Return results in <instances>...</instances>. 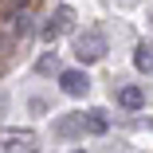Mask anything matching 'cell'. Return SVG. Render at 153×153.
Wrapping results in <instances>:
<instances>
[{"label": "cell", "instance_id": "5", "mask_svg": "<svg viewBox=\"0 0 153 153\" xmlns=\"http://www.w3.org/2000/svg\"><path fill=\"white\" fill-rule=\"evenodd\" d=\"M114 98H118L122 110H141V106H145V90H141L137 82H126V86H118Z\"/></svg>", "mask_w": 153, "mask_h": 153}, {"label": "cell", "instance_id": "3", "mask_svg": "<svg viewBox=\"0 0 153 153\" xmlns=\"http://www.w3.org/2000/svg\"><path fill=\"white\" fill-rule=\"evenodd\" d=\"M59 90H63L67 98H82L86 90H90V79L82 67H67V71H59Z\"/></svg>", "mask_w": 153, "mask_h": 153}, {"label": "cell", "instance_id": "1", "mask_svg": "<svg viewBox=\"0 0 153 153\" xmlns=\"http://www.w3.org/2000/svg\"><path fill=\"white\" fill-rule=\"evenodd\" d=\"M75 59L79 63H98V59H106V36L98 27H82L75 36Z\"/></svg>", "mask_w": 153, "mask_h": 153}, {"label": "cell", "instance_id": "7", "mask_svg": "<svg viewBox=\"0 0 153 153\" xmlns=\"http://www.w3.org/2000/svg\"><path fill=\"white\" fill-rule=\"evenodd\" d=\"M134 67H137L141 75L153 71V39H137V43H134Z\"/></svg>", "mask_w": 153, "mask_h": 153}, {"label": "cell", "instance_id": "13", "mask_svg": "<svg viewBox=\"0 0 153 153\" xmlns=\"http://www.w3.org/2000/svg\"><path fill=\"white\" fill-rule=\"evenodd\" d=\"M75 153H82V149H75Z\"/></svg>", "mask_w": 153, "mask_h": 153}, {"label": "cell", "instance_id": "8", "mask_svg": "<svg viewBox=\"0 0 153 153\" xmlns=\"http://www.w3.org/2000/svg\"><path fill=\"white\" fill-rule=\"evenodd\" d=\"M32 36H36V20L27 16V12H20L12 20V43H24V39H32Z\"/></svg>", "mask_w": 153, "mask_h": 153}, {"label": "cell", "instance_id": "10", "mask_svg": "<svg viewBox=\"0 0 153 153\" xmlns=\"http://www.w3.org/2000/svg\"><path fill=\"white\" fill-rule=\"evenodd\" d=\"M27 106H32L36 114H47V102H43V98H32V102H27Z\"/></svg>", "mask_w": 153, "mask_h": 153}, {"label": "cell", "instance_id": "4", "mask_svg": "<svg viewBox=\"0 0 153 153\" xmlns=\"http://www.w3.org/2000/svg\"><path fill=\"white\" fill-rule=\"evenodd\" d=\"M51 134H55V137H63V141L82 137V114H59V118L51 122Z\"/></svg>", "mask_w": 153, "mask_h": 153}, {"label": "cell", "instance_id": "6", "mask_svg": "<svg viewBox=\"0 0 153 153\" xmlns=\"http://www.w3.org/2000/svg\"><path fill=\"white\" fill-rule=\"evenodd\" d=\"M82 130L102 137V134L110 130V114H106V110H98V106H94V110H86V114H82Z\"/></svg>", "mask_w": 153, "mask_h": 153}, {"label": "cell", "instance_id": "12", "mask_svg": "<svg viewBox=\"0 0 153 153\" xmlns=\"http://www.w3.org/2000/svg\"><path fill=\"white\" fill-rule=\"evenodd\" d=\"M149 24H153V8H149Z\"/></svg>", "mask_w": 153, "mask_h": 153}, {"label": "cell", "instance_id": "2", "mask_svg": "<svg viewBox=\"0 0 153 153\" xmlns=\"http://www.w3.org/2000/svg\"><path fill=\"white\" fill-rule=\"evenodd\" d=\"M71 27H75V8H71V4H55L51 16L39 24V39H43V43H55L59 36H67Z\"/></svg>", "mask_w": 153, "mask_h": 153}, {"label": "cell", "instance_id": "9", "mask_svg": "<svg viewBox=\"0 0 153 153\" xmlns=\"http://www.w3.org/2000/svg\"><path fill=\"white\" fill-rule=\"evenodd\" d=\"M36 75H59V59H55V51H43V55L36 59Z\"/></svg>", "mask_w": 153, "mask_h": 153}, {"label": "cell", "instance_id": "11", "mask_svg": "<svg viewBox=\"0 0 153 153\" xmlns=\"http://www.w3.org/2000/svg\"><path fill=\"white\" fill-rule=\"evenodd\" d=\"M4 110H8V94L0 90V118H4Z\"/></svg>", "mask_w": 153, "mask_h": 153}]
</instances>
